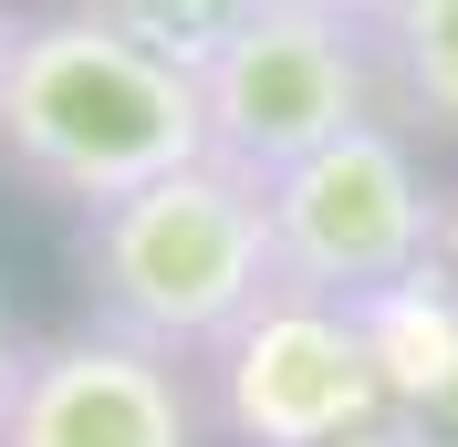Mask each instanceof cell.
I'll use <instances>...</instances> for the list:
<instances>
[{"label": "cell", "instance_id": "6da1fadb", "mask_svg": "<svg viewBox=\"0 0 458 447\" xmlns=\"http://www.w3.org/2000/svg\"><path fill=\"white\" fill-rule=\"evenodd\" d=\"M0 156L73 208H114L208 156L199 73L177 42L136 31L105 0L21 11L0 63Z\"/></svg>", "mask_w": 458, "mask_h": 447}, {"label": "cell", "instance_id": "7a4b0ae2", "mask_svg": "<svg viewBox=\"0 0 458 447\" xmlns=\"http://www.w3.org/2000/svg\"><path fill=\"white\" fill-rule=\"evenodd\" d=\"M282 281L271 260V208L240 167L199 156V167L157 177V188L84 208V291L94 323L157 343V354H208V343L240 323Z\"/></svg>", "mask_w": 458, "mask_h": 447}, {"label": "cell", "instance_id": "3957f363", "mask_svg": "<svg viewBox=\"0 0 458 447\" xmlns=\"http://www.w3.org/2000/svg\"><path fill=\"white\" fill-rule=\"evenodd\" d=\"M188 73H199L208 156L240 167L250 188H271L313 146H334V136H354V125L386 114L365 31L323 21L302 0H229V21L188 53Z\"/></svg>", "mask_w": 458, "mask_h": 447}, {"label": "cell", "instance_id": "277c9868", "mask_svg": "<svg viewBox=\"0 0 458 447\" xmlns=\"http://www.w3.org/2000/svg\"><path fill=\"white\" fill-rule=\"evenodd\" d=\"M271 208V260H282L292 291H323V302H375L437 260V208L417 146L375 114L354 136L313 146L302 167H282L260 188Z\"/></svg>", "mask_w": 458, "mask_h": 447}, {"label": "cell", "instance_id": "5b68a950", "mask_svg": "<svg viewBox=\"0 0 458 447\" xmlns=\"http://www.w3.org/2000/svg\"><path fill=\"white\" fill-rule=\"evenodd\" d=\"M208 406L240 447H334L354 426H386L365 312L271 281L219 343H208Z\"/></svg>", "mask_w": 458, "mask_h": 447}, {"label": "cell", "instance_id": "8992f818", "mask_svg": "<svg viewBox=\"0 0 458 447\" xmlns=\"http://www.w3.org/2000/svg\"><path fill=\"white\" fill-rule=\"evenodd\" d=\"M0 447H199L188 364L114 323L42 333L0 395Z\"/></svg>", "mask_w": 458, "mask_h": 447}, {"label": "cell", "instance_id": "52a82bcc", "mask_svg": "<svg viewBox=\"0 0 458 447\" xmlns=\"http://www.w3.org/2000/svg\"><path fill=\"white\" fill-rule=\"evenodd\" d=\"M365 312V343H375V375H386V437L396 447H458V281L417 271L396 291H375Z\"/></svg>", "mask_w": 458, "mask_h": 447}, {"label": "cell", "instance_id": "ba28073f", "mask_svg": "<svg viewBox=\"0 0 458 447\" xmlns=\"http://www.w3.org/2000/svg\"><path fill=\"white\" fill-rule=\"evenodd\" d=\"M375 53V94L428 125V136H458V0H386L365 21Z\"/></svg>", "mask_w": 458, "mask_h": 447}, {"label": "cell", "instance_id": "9c48e42d", "mask_svg": "<svg viewBox=\"0 0 458 447\" xmlns=\"http://www.w3.org/2000/svg\"><path fill=\"white\" fill-rule=\"evenodd\" d=\"M302 11H323V21H354V31H365L375 11H386V0H302Z\"/></svg>", "mask_w": 458, "mask_h": 447}, {"label": "cell", "instance_id": "30bf717a", "mask_svg": "<svg viewBox=\"0 0 458 447\" xmlns=\"http://www.w3.org/2000/svg\"><path fill=\"white\" fill-rule=\"evenodd\" d=\"M11 375H21V333H11V312H0V395H11Z\"/></svg>", "mask_w": 458, "mask_h": 447}, {"label": "cell", "instance_id": "8fae6325", "mask_svg": "<svg viewBox=\"0 0 458 447\" xmlns=\"http://www.w3.org/2000/svg\"><path fill=\"white\" fill-rule=\"evenodd\" d=\"M105 11H125L136 31H157V11H167V0H105Z\"/></svg>", "mask_w": 458, "mask_h": 447}, {"label": "cell", "instance_id": "7c38bea8", "mask_svg": "<svg viewBox=\"0 0 458 447\" xmlns=\"http://www.w3.org/2000/svg\"><path fill=\"white\" fill-rule=\"evenodd\" d=\"M334 447H396V437H386V426H354V437H334Z\"/></svg>", "mask_w": 458, "mask_h": 447}, {"label": "cell", "instance_id": "4fadbf2b", "mask_svg": "<svg viewBox=\"0 0 458 447\" xmlns=\"http://www.w3.org/2000/svg\"><path fill=\"white\" fill-rule=\"evenodd\" d=\"M11 31H21V11H11V0H0V63H11Z\"/></svg>", "mask_w": 458, "mask_h": 447}]
</instances>
